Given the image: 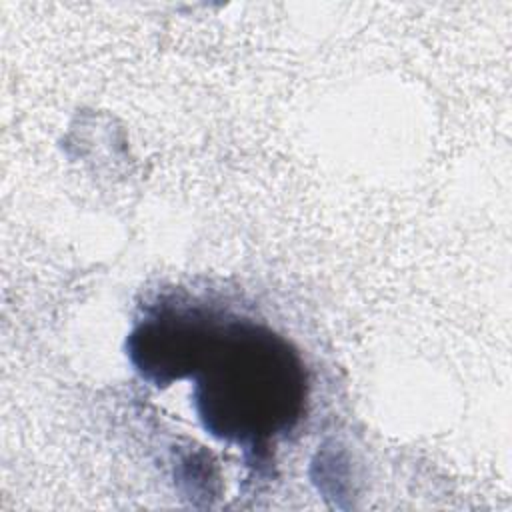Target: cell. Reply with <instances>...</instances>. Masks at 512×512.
Masks as SVG:
<instances>
[{
    "instance_id": "1",
    "label": "cell",
    "mask_w": 512,
    "mask_h": 512,
    "mask_svg": "<svg viewBox=\"0 0 512 512\" xmlns=\"http://www.w3.org/2000/svg\"><path fill=\"white\" fill-rule=\"evenodd\" d=\"M206 428L250 440L290 426L302 402V372L288 348L254 330H232L208 342L198 382Z\"/></svg>"
}]
</instances>
